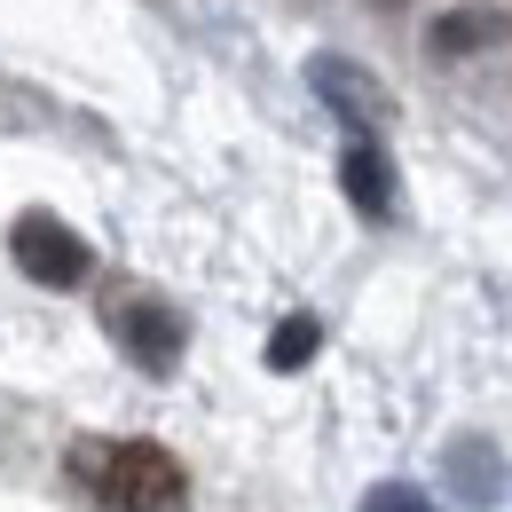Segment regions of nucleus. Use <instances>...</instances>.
I'll return each instance as SVG.
<instances>
[{"mask_svg": "<svg viewBox=\"0 0 512 512\" xmlns=\"http://www.w3.org/2000/svg\"><path fill=\"white\" fill-rule=\"evenodd\" d=\"M71 473L103 497L111 512H182L190 505V473L182 457L158 442H79Z\"/></svg>", "mask_w": 512, "mask_h": 512, "instance_id": "f257e3e1", "label": "nucleus"}, {"mask_svg": "<svg viewBox=\"0 0 512 512\" xmlns=\"http://www.w3.org/2000/svg\"><path fill=\"white\" fill-rule=\"evenodd\" d=\"M8 253L16 268L32 276V284H48V292H79L87 276H95V253H87V237L56 221V213H24L16 229H8Z\"/></svg>", "mask_w": 512, "mask_h": 512, "instance_id": "f03ea898", "label": "nucleus"}, {"mask_svg": "<svg viewBox=\"0 0 512 512\" xmlns=\"http://www.w3.org/2000/svg\"><path fill=\"white\" fill-rule=\"evenodd\" d=\"M308 87H316V95L339 111V119H347V127H363V134L394 127V95H386L363 64H347V56H316V64H308Z\"/></svg>", "mask_w": 512, "mask_h": 512, "instance_id": "7ed1b4c3", "label": "nucleus"}, {"mask_svg": "<svg viewBox=\"0 0 512 512\" xmlns=\"http://www.w3.org/2000/svg\"><path fill=\"white\" fill-rule=\"evenodd\" d=\"M119 339H127L134 363L158 371V379L182 363V316H174L166 300H127V308H119Z\"/></svg>", "mask_w": 512, "mask_h": 512, "instance_id": "20e7f679", "label": "nucleus"}, {"mask_svg": "<svg viewBox=\"0 0 512 512\" xmlns=\"http://www.w3.org/2000/svg\"><path fill=\"white\" fill-rule=\"evenodd\" d=\"M339 190H347L355 213H371V221L394 213V158H386L371 134H355V142L339 150Z\"/></svg>", "mask_w": 512, "mask_h": 512, "instance_id": "39448f33", "label": "nucleus"}, {"mask_svg": "<svg viewBox=\"0 0 512 512\" xmlns=\"http://www.w3.org/2000/svg\"><path fill=\"white\" fill-rule=\"evenodd\" d=\"M323 347V323L316 316H284L276 331H268V371H308Z\"/></svg>", "mask_w": 512, "mask_h": 512, "instance_id": "423d86ee", "label": "nucleus"}, {"mask_svg": "<svg viewBox=\"0 0 512 512\" xmlns=\"http://www.w3.org/2000/svg\"><path fill=\"white\" fill-rule=\"evenodd\" d=\"M497 32H505V16H497V8H457V16L434 24V48H442V56H465V48H489Z\"/></svg>", "mask_w": 512, "mask_h": 512, "instance_id": "0eeeda50", "label": "nucleus"}, {"mask_svg": "<svg viewBox=\"0 0 512 512\" xmlns=\"http://www.w3.org/2000/svg\"><path fill=\"white\" fill-rule=\"evenodd\" d=\"M363 512H434V497L410 489V481H379V489L363 497Z\"/></svg>", "mask_w": 512, "mask_h": 512, "instance_id": "6e6552de", "label": "nucleus"}, {"mask_svg": "<svg viewBox=\"0 0 512 512\" xmlns=\"http://www.w3.org/2000/svg\"><path fill=\"white\" fill-rule=\"evenodd\" d=\"M449 465H457V489H465L473 505H489V449H457Z\"/></svg>", "mask_w": 512, "mask_h": 512, "instance_id": "1a4fd4ad", "label": "nucleus"}, {"mask_svg": "<svg viewBox=\"0 0 512 512\" xmlns=\"http://www.w3.org/2000/svg\"><path fill=\"white\" fill-rule=\"evenodd\" d=\"M386 8H394V0H386Z\"/></svg>", "mask_w": 512, "mask_h": 512, "instance_id": "9d476101", "label": "nucleus"}]
</instances>
